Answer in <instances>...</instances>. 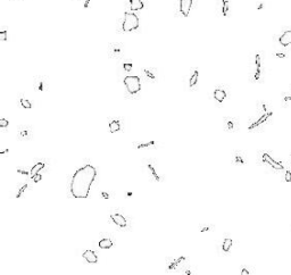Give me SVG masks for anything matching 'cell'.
<instances>
[{"label": "cell", "instance_id": "30bf717a", "mask_svg": "<svg viewBox=\"0 0 291 275\" xmlns=\"http://www.w3.org/2000/svg\"><path fill=\"white\" fill-rule=\"evenodd\" d=\"M223 130L225 132H237L239 130V120L235 117L225 116L223 118Z\"/></svg>", "mask_w": 291, "mask_h": 275}, {"label": "cell", "instance_id": "4dcf8cb0", "mask_svg": "<svg viewBox=\"0 0 291 275\" xmlns=\"http://www.w3.org/2000/svg\"><path fill=\"white\" fill-rule=\"evenodd\" d=\"M229 11H230V6H229V1L228 0H222V8H221V13L222 16L226 17L229 15Z\"/></svg>", "mask_w": 291, "mask_h": 275}, {"label": "cell", "instance_id": "d4e9b609", "mask_svg": "<svg viewBox=\"0 0 291 275\" xmlns=\"http://www.w3.org/2000/svg\"><path fill=\"white\" fill-rule=\"evenodd\" d=\"M113 244H114V241H113V239L110 238V236H107V235L102 236L101 239L99 240V242H98L99 248H101V249H109V248L112 247Z\"/></svg>", "mask_w": 291, "mask_h": 275}, {"label": "cell", "instance_id": "1f68e13d", "mask_svg": "<svg viewBox=\"0 0 291 275\" xmlns=\"http://www.w3.org/2000/svg\"><path fill=\"white\" fill-rule=\"evenodd\" d=\"M255 273V268L250 267V266H241L240 268V274L241 275H249Z\"/></svg>", "mask_w": 291, "mask_h": 275}, {"label": "cell", "instance_id": "e575fe53", "mask_svg": "<svg viewBox=\"0 0 291 275\" xmlns=\"http://www.w3.org/2000/svg\"><path fill=\"white\" fill-rule=\"evenodd\" d=\"M7 126H9V121H8L7 118H5V117H2V118L0 120V127H1V129H6Z\"/></svg>", "mask_w": 291, "mask_h": 275}, {"label": "cell", "instance_id": "7a4b0ae2", "mask_svg": "<svg viewBox=\"0 0 291 275\" xmlns=\"http://www.w3.org/2000/svg\"><path fill=\"white\" fill-rule=\"evenodd\" d=\"M142 169L147 175L148 180L151 182H163L165 179L164 173L161 172L157 159L147 158L142 162Z\"/></svg>", "mask_w": 291, "mask_h": 275}, {"label": "cell", "instance_id": "e0dca14e", "mask_svg": "<svg viewBox=\"0 0 291 275\" xmlns=\"http://www.w3.org/2000/svg\"><path fill=\"white\" fill-rule=\"evenodd\" d=\"M31 189H32V185L28 180L18 182L17 187H16V190H15V197L21 198L22 196H24V194L26 193L28 191L31 190Z\"/></svg>", "mask_w": 291, "mask_h": 275}, {"label": "cell", "instance_id": "f35d334b", "mask_svg": "<svg viewBox=\"0 0 291 275\" xmlns=\"http://www.w3.org/2000/svg\"><path fill=\"white\" fill-rule=\"evenodd\" d=\"M100 197L104 198V199H109L110 193H109V192H101V193H100Z\"/></svg>", "mask_w": 291, "mask_h": 275}, {"label": "cell", "instance_id": "4316f807", "mask_svg": "<svg viewBox=\"0 0 291 275\" xmlns=\"http://www.w3.org/2000/svg\"><path fill=\"white\" fill-rule=\"evenodd\" d=\"M178 274H183V275H191V274H196L197 273V267H195V266H191V265H189L188 263H186L183 267H181L179 269V271L176 272Z\"/></svg>", "mask_w": 291, "mask_h": 275}, {"label": "cell", "instance_id": "74e56055", "mask_svg": "<svg viewBox=\"0 0 291 275\" xmlns=\"http://www.w3.org/2000/svg\"><path fill=\"white\" fill-rule=\"evenodd\" d=\"M284 179H285V181H287V182H290V181H291V172H290V171H287V172H285Z\"/></svg>", "mask_w": 291, "mask_h": 275}, {"label": "cell", "instance_id": "44dd1931", "mask_svg": "<svg viewBox=\"0 0 291 275\" xmlns=\"http://www.w3.org/2000/svg\"><path fill=\"white\" fill-rule=\"evenodd\" d=\"M262 162L267 164V165H270L271 167H273L274 169H279V171L284 169L283 165L280 164V163H276L274 159H272V157H271L268 154H262Z\"/></svg>", "mask_w": 291, "mask_h": 275}, {"label": "cell", "instance_id": "277c9868", "mask_svg": "<svg viewBox=\"0 0 291 275\" xmlns=\"http://www.w3.org/2000/svg\"><path fill=\"white\" fill-rule=\"evenodd\" d=\"M263 80V64H262V55L255 53L251 68H250V81L262 82Z\"/></svg>", "mask_w": 291, "mask_h": 275}, {"label": "cell", "instance_id": "ffe728a7", "mask_svg": "<svg viewBox=\"0 0 291 275\" xmlns=\"http://www.w3.org/2000/svg\"><path fill=\"white\" fill-rule=\"evenodd\" d=\"M193 0H180V13L182 16L188 17L192 8Z\"/></svg>", "mask_w": 291, "mask_h": 275}, {"label": "cell", "instance_id": "d590c367", "mask_svg": "<svg viewBox=\"0 0 291 275\" xmlns=\"http://www.w3.org/2000/svg\"><path fill=\"white\" fill-rule=\"evenodd\" d=\"M123 70H124V72H130L131 70H132V63H131V61L123 63Z\"/></svg>", "mask_w": 291, "mask_h": 275}, {"label": "cell", "instance_id": "d6986e66", "mask_svg": "<svg viewBox=\"0 0 291 275\" xmlns=\"http://www.w3.org/2000/svg\"><path fill=\"white\" fill-rule=\"evenodd\" d=\"M108 126L110 133H116L123 129L122 118H108Z\"/></svg>", "mask_w": 291, "mask_h": 275}, {"label": "cell", "instance_id": "d6a6232c", "mask_svg": "<svg viewBox=\"0 0 291 275\" xmlns=\"http://www.w3.org/2000/svg\"><path fill=\"white\" fill-rule=\"evenodd\" d=\"M17 174H18V175H21V176H23V177H28L30 175H31V172H28V169H25V168H21V167H18V168H17Z\"/></svg>", "mask_w": 291, "mask_h": 275}, {"label": "cell", "instance_id": "484cf974", "mask_svg": "<svg viewBox=\"0 0 291 275\" xmlns=\"http://www.w3.org/2000/svg\"><path fill=\"white\" fill-rule=\"evenodd\" d=\"M279 42H280L281 46L283 47L291 46V30L284 32L283 34L279 38Z\"/></svg>", "mask_w": 291, "mask_h": 275}, {"label": "cell", "instance_id": "9c48e42d", "mask_svg": "<svg viewBox=\"0 0 291 275\" xmlns=\"http://www.w3.org/2000/svg\"><path fill=\"white\" fill-rule=\"evenodd\" d=\"M33 89L35 92H47L49 89V78L47 76H34Z\"/></svg>", "mask_w": 291, "mask_h": 275}, {"label": "cell", "instance_id": "52a82bcc", "mask_svg": "<svg viewBox=\"0 0 291 275\" xmlns=\"http://www.w3.org/2000/svg\"><path fill=\"white\" fill-rule=\"evenodd\" d=\"M186 256H173V257L166 258V271L167 272H178L181 267L186 264Z\"/></svg>", "mask_w": 291, "mask_h": 275}, {"label": "cell", "instance_id": "7c38bea8", "mask_svg": "<svg viewBox=\"0 0 291 275\" xmlns=\"http://www.w3.org/2000/svg\"><path fill=\"white\" fill-rule=\"evenodd\" d=\"M133 148L137 150H154L158 148V142L156 141H133Z\"/></svg>", "mask_w": 291, "mask_h": 275}, {"label": "cell", "instance_id": "cb8c5ba5", "mask_svg": "<svg viewBox=\"0 0 291 275\" xmlns=\"http://www.w3.org/2000/svg\"><path fill=\"white\" fill-rule=\"evenodd\" d=\"M198 78H199V72H198L197 68H195V70L191 72L190 78H189V88L191 89V90H196L197 89V85H198Z\"/></svg>", "mask_w": 291, "mask_h": 275}, {"label": "cell", "instance_id": "603a6c76", "mask_svg": "<svg viewBox=\"0 0 291 275\" xmlns=\"http://www.w3.org/2000/svg\"><path fill=\"white\" fill-rule=\"evenodd\" d=\"M82 257L84 258V260L87 261V263H89V264H96V263H98V256H97V254H96L93 250H90V249L83 251Z\"/></svg>", "mask_w": 291, "mask_h": 275}, {"label": "cell", "instance_id": "60d3db41", "mask_svg": "<svg viewBox=\"0 0 291 275\" xmlns=\"http://www.w3.org/2000/svg\"><path fill=\"white\" fill-rule=\"evenodd\" d=\"M262 8H263V5H262V4H260V5H259V6H258V9H262Z\"/></svg>", "mask_w": 291, "mask_h": 275}, {"label": "cell", "instance_id": "ab89813d", "mask_svg": "<svg viewBox=\"0 0 291 275\" xmlns=\"http://www.w3.org/2000/svg\"><path fill=\"white\" fill-rule=\"evenodd\" d=\"M276 57H279V58H284V57H287V55L283 53H276Z\"/></svg>", "mask_w": 291, "mask_h": 275}, {"label": "cell", "instance_id": "4fadbf2b", "mask_svg": "<svg viewBox=\"0 0 291 275\" xmlns=\"http://www.w3.org/2000/svg\"><path fill=\"white\" fill-rule=\"evenodd\" d=\"M123 55V47L122 43L113 42L109 43L108 46V56L113 59H118Z\"/></svg>", "mask_w": 291, "mask_h": 275}, {"label": "cell", "instance_id": "5bb4252c", "mask_svg": "<svg viewBox=\"0 0 291 275\" xmlns=\"http://www.w3.org/2000/svg\"><path fill=\"white\" fill-rule=\"evenodd\" d=\"M48 166H49V163L46 159H38V160H35L33 166H32L31 171H30L31 175L33 176V175L40 174L41 172H45V171H47Z\"/></svg>", "mask_w": 291, "mask_h": 275}, {"label": "cell", "instance_id": "836d02e7", "mask_svg": "<svg viewBox=\"0 0 291 275\" xmlns=\"http://www.w3.org/2000/svg\"><path fill=\"white\" fill-rule=\"evenodd\" d=\"M282 95H283V98H282V104H283L284 107H287L291 101V95H287V93H283Z\"/></svg>", "mask_w": 291, "mask_h": 275}, {"label": "cell", "instance_id": "5b68a950", "mask_svg": "<svg viewBox=\"0 0 291 275\" xmlns=\"http://www.w3.org/2000/svg\"><path fill=\"white\" fill-rule=\"evenodd\" d=\"M273 117V112L271 109L270 105L266 101H258L257 102V118L260 123L266 125L270 120Z\"/></svg>", "mask_w": 291, "mask_h": 275}, {"label": "cell", "instance_id": "ba28073f", "mask_svg": "<svg viewBox=\"0 0 291 275\" xmlns=\"http://www.w3.org/2000/svg\"><path fill=\"white\" fill-rule=\"evenodd\" d=\"M127 216L124 214L123 212L118 210V209H114L112 210L110 215H109V218L114 224H115L117 227H121V229H127V226H130V222H129V218H126Z\"/></svg>", "mask_w": 291, "mask_h": 275}, {"label": "cell", "instance_id": "f546056e", "mask_svg": "<svg viewBox=\"0 0 291 275\" xmlns=\"http://www.w3.org/2000/svg\"><path fill=\"white\" fill-rule=\"evenodd\" d=\"M199 231L203 233H208V232H213L215 230V226L213 224H200L199 225Z\"/></svg>", "mask_w": 291, "mask_h": 275}, {"label": "cell", "instance_id": "8d00e7d4", "mask_svg": "<svg viewBox=\"0 0 291 275\" xmlns=\"http://www.w3.org/2000/svg\"><path fill=\"white\" fill-rule=\"evenodd\" d=\"M0 40L1 41H6L7 40V30L6 28H4L2 31L0 32Z\"/></svg>", "mask_w": 291, "mask_h": 275}, {"label": "cell", "instance_id": "7402d4cb", "mask_svg": "<svg viewBox=\"0 0 291 275\" xmlns=\"http://www.w3.org/2000/svg\"><path fill=\"white\" fill-rule=\"evenodd\" d=\"M142 73H143L144 78L149 82H157V70L156 68H152V67L143 68Z\"/></svg>", "mask_w": 291, "mask_h": 275}, {"label": "cell", "instance_id": "8fae6325", "mask_svg": "<svg viewBox=\"0 0 291 275\" xmlns=\"http://www.w3.org/2000/svg\"><path fill=\"white\" fill-rule=\"evenodd\" d=\"M33 135V130L30 125H19L17 127V139L22 141L31 140Z\"/></svg>", "mask_w": 291, "mask_h": 275}, {"label": "cell", "instance_id": "8992f818", "mask_svg": "<svg viewBox=\"0 0 291 275\" xmlns=\"http://www.w3.org/2000/svg\"><path fill=\"white\" fill-rule=\"evenodd\" d=\"M139 27V17L134 13H124V18L122 23V30L124 32L135 31Z\"/></svg>", "mask_w": 291, "mask_h": 275}, {"label": "cell", "instance_id": "3957f363", "mask_svg": "<svg viewBox=\"0 0 291 275\" xmlns=\"http://www.w3.org/2000/svg\"><path fill=\"white\" fill-rule=\"evenodd\" d=\"M124 85L126 89L129 97L131 98H138L141 91V81L137 75H127L124 78Z\"/></svg>", "mask_w": 291, "mask_h": 275}, {"label": "cell", "instance_id": "6da1fadb", "mask_svg": "<svg viewBox=\"0 0 291 275\" xmlns=\"http://www.w3.org/2000/svg\"><path fill=\"white\" fill-rule=\"evenodd\" d=\"M97 176V171L92 165H84L74 173L70 184L72 196L77 199H84L90 193L91 185Z\"/></svg>", "mask_w": 291, "mask_h": 275}, {"label": "cell", "instance_id": "f1b7e54d", "mask_svg": "<svg viewBox=\"0 0 291 275\" xmlns=\"http://www.w3.org/2000/svg\"><path fill=\"white\" fill-rule=\"evenodd\" d=\"M144 4L142 0H130V9L133 11L143 9Z\"/></svg>", "mask_w": 291, "mask_h": 275}, {"label": "cell", "instance_id": "2e32d148", "mask_svg": "<svg viewBox=\"0 0 291 275\" xmlns=\"http://www.w3.org/2000/svg\"><path fill=\"white\" fill-rule=\"evenodd\" d=\"M232 246H233V240H232L228 234H225V236L222 239V241H221V244H220V249H218L220 254L229 255L230 254V250H231Z\"/></svg>", "mask_w": 291, "mask_h": 275}, {"label": "cell", "instance_id": "83f0119b", "mask_svg": "<svg viewBox=\"0 0 291 275\" xmlns=\"http://www.w3.org/2000/svg\"><path fill=\"white\" fill-rule=\"evenodd\" d=\"M18 105L22 107V108H24V109H31L32 108V104L31 101L28 100V99H26L24 97V95H18Z\"/></svg>", "mask_w": 291, "mask_h": 275}, {"label": "cell", "instance_id": "ac0fdd59", "mask_svg": "<svg viewBox=\"0 0 291 275\" xmlns=\"http://www.w3.org/2000/svg\"><path fill=\"white\" fill-rule=\"evenodd\" d=\"M232 164L233 165H245L247 164V156L241 150H235L232 154Z\"/></svg>", "mask_w": 291, "mask_h": 275}, {"label": "cell", "instance_id": "9a60e30c", "mask_svg": "<svg viewBox=\"0 0 291 275\" xmlns=\"http://www.w3.org/2000/svg\"><path fill=\"white\" fill-rule=\"evenodd\" d=\"M212 98H213V100H214L216 104H222V102H224L225 100H226V98H228V92H226V90H225L224 88H222V87H218V88H215L214 90H213V93H212Z\"/></svg>", "mask_w": 291, "mask_h": 275}]
</instances>
